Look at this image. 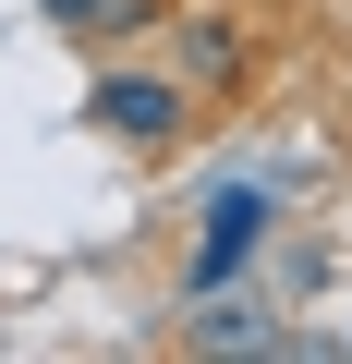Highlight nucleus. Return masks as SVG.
I'll return each mask as SVG.
<instances>
[{
    "label": "nucleus",
    "instance_id": "39448f33",
    "mask_svg": "<svg viewBox=\"0 0 352 364\" xmlns=\"http://www.w3.org/2000/svg\"><path fill=\"white\" fill-rule=\"evenodd\" d=\"M279 291L316 304V291H328V243H292V255H279Z\"/></svg>",
    "mask_w": 352,
    "mask_h": 364
},
{
    "label": "nucleus",
    "instance_id": "f257e3e1",
    "mask_svg": "<svg viewBox=\"0 0 352 364\" xmlns=\"http://www.w3.org/2000/svg\"><path fill=\"white\" fill-rule=\"evenodd\" d=\"M279 231V182H219V195L195 207V255H183V304L195 291H231Z\"/></svg>",
    "mask_w": 352,
    "mask_h": 364
},
{
    "label": "nucleus",
    "instance_id": "f03ea898",
    "mask_svg": "<svg viewBox=\"0 0 352 364\" xmlns=\"http://www.w3.org/2000/svg\"><path fill=\"white\" fill-rule=\"evenodd\" d=\"M85 122H97L110 146L158 158V146H183V122H195V85H183V73H97V85H85Z\"/></svg>",
    "mask_w": 352,
    "mask_h": 364
},
{
    "label": "nucleus",
    "instance_id": "7ed1b4c3",
    "mask_svg": "<svg viewBox=\"0 0 352 364\" xmlns=\"http://www.w3.org/2000/svg\"><path fill=\"white\" fill-rule=\"evenodd\" d=\"M183 340H195V352H292L279 304H255V291H195V304H183Z\"/></svg>",
    "mask_w": 352,
    "mask_h": 364
},
{
    "label": "nucleus",
    "instance_id": "423d86ee",
    "mask_svg": "<svg viewBox=\"0 0 352 364\" xmlns=\"http://www.w3.org/2000/svg\"><path fill=\"white\" fill-rule=\"evenodd\" d=\"M97 13L110 0H37V25H61V37H97Z\"/></svg>",
    "mask_w": 352,
    "mask_h": 364
},
{
    "label": "nucleus",
    "instance_id": "20e7f679",
    "mask_svg": "<svg viewBox=\"0 0 352 364\" xmlns=\"http://www.w3.org/2000/svg\"><path fill=\"white\" fill-rule=\"evenodd\" d=\"M170 73H183L195 97L243 85V25H231V13H183V25H170Z\"/></svg>",
    "mask_w": 352,
    "mask_h": 364
}]
</instances>
